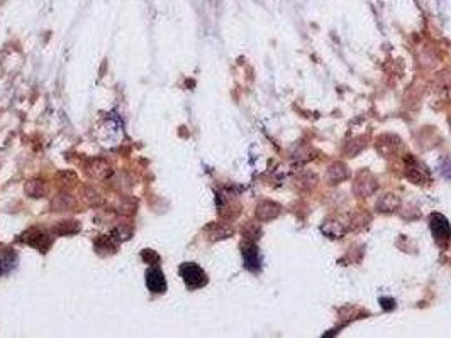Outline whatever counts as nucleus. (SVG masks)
<instances>
[{"instance_id":"f8f14e48","label":"nucleus","mask_w":451,"mask_h":338,"mask_svg":"<svg viewBox=\"0 0 451 338\" xmlns=\"http://www.w3.org/2000/svg\"><path fill=\"white\" fill-rule=\"evenodd\" d=\"M109 173H111V166H109L105 161H102V159H95V161L92 162L90 174H94L95 178H105Z\"/></svg>"},{"instance_id":"f03ea898","label":"nucleus","mask_w":451,"mask_h":338,"mask_svg":"<svg viewBox=\"0 0 451 338\" xmlns=\"http://www.w3.org/2000/svg\"><path fill=\"white\" fill-rule=\"evenodd\" d=\"M431 230L439 244H445V242H448L451 238V225L443 215H432Z\"/></svg>"},{"instance_id":"6e6552de","label":"nucleus","mask_w":451,"mask_h":338,"mask_svg":"<svg viewBox=\"0 0 451 338\" xmlns=\"http://www.w3.org/2000/svg\"><path fill=\"white\" fill-rule=\"evenodd\" d=\"M407 169H409L407 171V176H409V179H412L415 184H424L426 181H429L428 171H426V168L422 164H419V162L414 161V164L409 166Z\"/></svg>"},{"instance_id":"4468645a","label":"nucleus","mask_w":451,"mask_h":338,"mask_svg":"<svg viewBox=\"0 0 451 338\" xmlns=\"http://www.w3.org/2000/svg\"><path fill=\"white\" fill-rule=\"evenodd\" d=\"M143 259H146L148 262H155V264H156V262L159 261V255L155 254L153 250H144L143 252Z\"/></svg>"},{"instance_id":"20e7f679","label":"nucleus","mask_w":451,"mask_h":338,"mask_svg":"<svg viewBox=\"0 0 451 338\" xmlns=\"http://www.w3.org/2000/svg\"><path fill=\"white\" fill-rule=\"evenodd\" d=\"M24 242H27L29 245H33V247H36L42 252L48 250L49 245H51L49 237H46L41 230H36V229H29L26 233H24Z\"/></svg>"},{"instance_id":"f257e3e1","label":"nucleus","mask_w":451,"mask_h":338,"mask_svg":"<svg viewBox=\"0 0 451 338\" xmlns=\"http://www.w3.org/2000/svg\"><path fill=\"white\" fill-rule=\"evenodd\" d=\"M180 276L183 277V283L187 284L188 289H198L207 284V276L202 270L200 266L194 264V262H185L180 266Z\"/></svg>"},{"instance_id":"7ed1b4c3","label":"nucleus","mask_w":451,"mask_h":338,"mask_svg":"<svg viewBox=\"0 0 451 338\" xmlns=\"http://www.w3.org/2000/svg\"><path fill=\"white\" fill-rule=\"evenodd\" d=\"M146 286L148 289L151 291V293H165L166 291V281H165V276H163V272L159 269L156 267H151L148 269L146 272Z\"/></svg>"},{"instance_id":"423d86ee","label":"nucleus","mask_w":451,"mask_h":338,"mask_svg":"<svg viewBox=\"0 0 451 338\" xmlns=\"http://www.w3.org/2000/svg\"><path fill=\"white\" fill-rule=\"evenodd\" d=\"M375 190H376V181L368 173H361L358 176L356 183H354V193L361 195V196H368Z\"/></svg>"},{"instance_id":"0eeeda50","label":"nucleus","mask_w":451,"mask_h":338,"mask_svg":"<svg viewBox=\"0 0 451 338\" xmlns=\"http://www.w3.org/2000/svg\"><path fill=\"white\" fill-rule=\"evenodd\" d=\"M278 215H280V206L273 201H263L256 208V216L261 222H270V220L276 218Z\"/></svg>"},{"instance_id":"2eb2a0df","label":"nucleus","mask_w":451,"mask_h":338,"mask_svg":"<svg viewBox=\"0 0 451 338\" xmlns=\"http://www.w3.org/2000/svg\"><path fill=\"white\" fill-rule=\"evenodd\" d=\"M382 303H387L385 308L390 309V308H392V303H393V301H392V300H382ZM382 306H383V304H382Z\"/></svg>"},{"instance_id":"39448f33","label":"nucleus","mask_w":451,"mask_h":338,"mask_svg":"<svg viewBox=\"0 0 451 338\" xmlns=\"http://www.w3.org/2000/svg\"><path fill=\"white\" fill-rule=\"evenodd\" d=\"M243 257H244V266L246 269L256 272L260 269V254H258V247L251 242H248L243 247Z\"/></svg>"},{"instance_id":"9b49d317","label":"nucleus","mask_w":451,"mask_h":338,"mask_svg":"<svg viewBox=\"0 0 451 338\" xmlns=\"http://www.w3.org/2000/svg\"><path fill=\"white\" fill-rule=\"evenodd\" d=\"M328 178L331 181H334V183H338V181H341V179H346V178H348L346 166L339 164V162L333 164L331 168H329V171H328Z\"/></svg>"},{"instance_id":"9d476101","label":"nucleus","mask_w":451,"mask_h":338,"mask_svg":"<svg viewBox=\"0 0 451 338\" xmlns=\"http://www.w3.org/2000/svg\"><path fill=\"white\" fill-rule=\"evenodd\" d=\"M26 193L31 198H41L46 195V184L42 181H29L26 184Z\"/></svg>"},{"instance_id":"ddd939ff","label":"nucleus","mask_w":451,"mask_h":338,"mask_svg":"<svg viewBox=\"0 0 451 338\" xmlns=\"http://www.w3.org/2000/svg\"><path fill=\"white\" fill-rule=\"evenodd\" d=\"M378 206L382 208V212H393L399 206V198L393 196V195H387L378 201Z\"/></svg>"},{"instance_id":"1a4fd4ad","label":"nucleus","mask_w":451,"mask_h":338,"mask_svg":"<svg viewBox=\"0 0 451 338\" xmlns=\"http://www.w3.org/2000/svg\"><path fill=\"white\" fill-rule=\"evenodd\" d=\"M78 230H80V223L72 220V222H58L51 229V232L55 235H72V233H77Z\"/></svg>"}]
</instances>
